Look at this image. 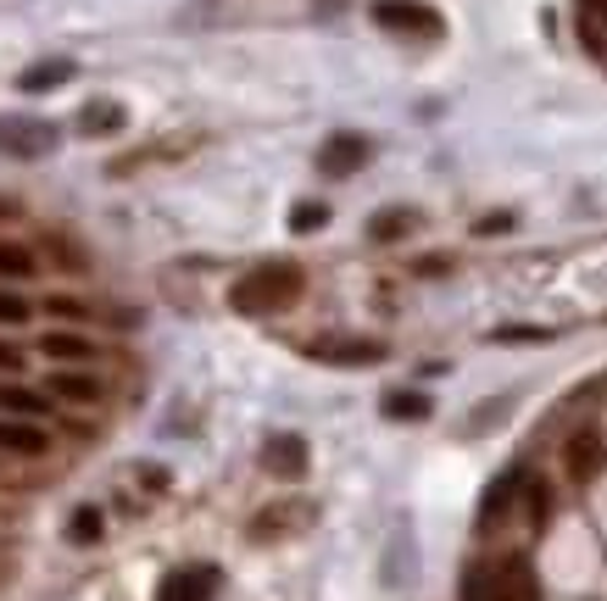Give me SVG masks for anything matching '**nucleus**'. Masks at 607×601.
Returning <instances> with one entry per match:
<instances>
[{
  "label": "nucleus",
  "mask_w": 607,
  "mask_h": 601,
  "mask_svg": "<svg viewBox=\"0 0 607 601\" xmlns=\"http://www.w3.org/2000/svg\"><path fill=\"white\" fill-rule=\"evenodd\" d=\"M368 156H373V146L362 140V134L340 128V134H330V140H323V151H318V167L330 173V178H351V173H357Z\"/></svg>",
  "instance_id": "obj_7"
},
{
  "label": "nucleus",
  "mask_w": 607,
  "mask_h": 601,
  "mask_svg": "<svg viewBox=\"0 0 607 601\" xmlns=\"http://www.w3.org/2000/svg\"><path fill=\"white\" fill-rule=\"evenodd\" d=\"M39 351H45V356H57V362H84L96 346H89L84 335H73V329H51V335L39 340Z\"/></svg>",
  "instance_id": "obj_14"
},
{
  "label": "nucleus",
  "mask_w": 607,
  "mask_h": 601,
  "mask_svg": "<svg viewBox=\"0 0 607 601\" xmlns=\"http://www.w3.org/2000/svg\"><path fill=\"white\" fill-rule=\"evenodd\" d=\"M34 273V256L23 246H0V279H28Z\"/></svg>",
  "instance_id": "obj_21"
},
{
  "label": "nucleus",
  "mask_w": 607,
  "mask_h": 601,
  "mask_svg": "<svg viewBox=\"0 0 607 601\" xmlns=\"http://www.w3.org/2000/svg\"><path fill=\"white\" fill-rule=\"evenodd\" d=\"M307 356L312 362H330V367H373V362H385V346L380 340H362V335H340V340H312Z\"/></svg>",
  "instance_id": "obj_5"
},
{
  "label": "nucleus",
  "mask_w": 607,
  "mask_h": 601,
  "mask_svg": "<svg viewBox=\"0 0 607 601\" xmlns=\"http://www.w3.org/2000/svg\"><path fill=\"white\" fill-rule=\"evenodd\" d=\"M123 123H128V112L117 101H84V112H78V134H89V140L96 134H117Z\"/></svg>",
  "instance_id": "obj_11"
},
{
  "label": "nucleus",
  "mask_w": 607,
  "mask_h": 601,
  "mask_svg": "<svg viewBox=\"0 0 607 601\" xmlns=\"http://www.w3.org/2000/svg\"><path fill=\"white\" fill-rule=\"evenodd\" d=\"M0 323H7V329L28 323V301H23V296H12V290H0Z\"/></svg>",
  "instance_id": "obj_22"
},
{
  "label": "nucleus",
  "mask_w": 607,
  "mask_h": 601,
  "mask_svg": "<svg viewBox=\"0 0 607 601\" xmlns=\"http://www.w3.org/2000/svg\"><path fill=\"white\" fill-rule=\"evenodd\" d=\"M57 140H62L57 123H45V117H0V151L7 156H23V162L51 156Z\"/></svg>",
  "instance_id": "obj_3"
},
{
  "label": "nucleus",
  "mask_w": 607,
  "mask_h": 601,
  "mask_svg": "<svg viewBox=\"0 0 607 601\" xmlns=\"http://www.w3.org/2000/svg\"><path fill=\"white\" fill-rule=\"evenodd\" d=\"M51 312H62V317H78V312H84V306H78V301H73V296H51Z\"/></svg>",
  "instance_id": "obj_24"
},
{
  "label": "nucleus",
  "mask_w": 607,
  "mask_h": 601,
  "mask_svg": "<svg viewBox=\"0 0 607 601\" xmlns=\"http://www.w3.org/2000/svg\"><path fill=\"white\" fill-rule=\"evenodd\" d=\"M596 468H602V440L585 429V435L569 440V474H574V479H591Z\"/></svg>",
  "instance_id": "obj_13"
},
{
  "label": "nucleus",
  "mask_w": 607,
  "mask_h": 601,
  "mask_svg": "<svg viewBox=\"0 0 607 601\" xmlns=\"http://www.w3.org/2000/svg\"><path fill=\"white\" fill-rule=\"evenodd\" d=\"M591 7H596V12H602V23H607V0H591Z\"/></svg>",
  "instance_id": "obj_26"
},
{
  "label": "nucleus",
  "mask_w": 607,
  "mask_h": 601,
  "mask_svg": "<svg viewBox=\"0 0 607 601\" xmlns=\"http://www.w3.org/2000/svg\"><path fill=\"white\" fill-rule=\"evenodd\" d=\"M218 585H223V574L212 563H190V568H173L157 585V601H212Z\"/></svg>",
  "instance_id": "obj_6"
},
{
  "label": "nucleus",
  "mask_w": 607,
  "mask_h": 601,
  "mask_svg": "<svg viewBox=\"0 0 607 601\" xmlns=\"http://www.w3.org/2000/svg\"><path fill=\"white\" fill-rule=\"evenodd\" d=\"M307 518H312V506H307V501H301V506H268V513L257 518V529H251V535H257V540H268V535L296 529V524H307Z\"/></svg>",
  "instance_id": "obj_15"
},
{
  "label": "nucleus",
  "mask_w": 607,
  "mask_h": 601,
  "mask_svg": "<svg viewBox=\"0 0 607 601\" xmlns=\"http://www.w3.org/2000/svg\"><path fill=\"white\" fill-rule=\"evenodd\" d=\"M0 367H7V374H17V367H23V356H17L12 346H0Z\"/></svg>",
  "instance_id": "obj_25"
},
{
  "label": "nucleus",
  "mask_w": 607,
  "mask_h": 601,
  "mask_svg": "<svg viewBox=\"0 0 607 601\" xmlns=\"http://www.w3.org/2000/svg\"><path fill=\"white\" fill-rule=\"evenodd\" d=\"M67 540L73 546H96L101 540V513H96V506H78V513L67 518Z\"/></svg>",
  "instance_id": "obj_18"
},
{
  "label": "nucleus",
  "mask_w": 607,
  "mask_h": 601,
  "mask_svg": "<svg viewBox=\"0 0 607 601\" xmlns=\"http://www.w3.org/2000/svg\"><path fill=\"white\" fill-rule=\"evenodd\" d=\"M373 23L391 34H418V39L441 34V12L424 7V0H373Z\"/></svg>",
  "instance_id": "obj_4"
},
{
  "label": "nucleus",
  "mask_w": 607,
  "mask_h": 601,
  "mask_svg": "<svg viewBox=\"0 0 607 601\" xmlns=\"http://www.w3.org/2000/svg\"><path fill=\"white\" fill-rule=\"evenodd\" d=\"M73 73H78V67H73L67 57H51V62H34V67L17 78V89H23V96H45V89H62Z\"/></svg>",
  "instance_id": "obj_10"
},
{
  "label": "nucleus",
  "mask_w": 607,
  "mask_h": 601,
  "mask_svg": "<svg viewBox=\"0 0 607 601\" xmlns=\"http://www.w3.org/2000/svg\"><path fill=\"white\" fill-rule=\"evenodd\" d=\"M418 228V212H407V206H385L380 217L368 223V240H380V246H391V240H407Z\"/></svg>",
  "instance_id": "obj_12"
},
{
  "label": "nucleus",
  "mask_w": 607,
  "mask_h": 601,
  "mask_svg": "<svg viewBox=\"0 0 607 601\" xmlns=\"http://www.w3.org/2000/svg\"><path fill=\"white\" fill-rule=\"evenodd\" d=\"M0 406H7V418H39L51 401L34 396V390H23V385H12V390H0Z\"/></svg>",
  "instance_id": "obj_16"
},
{
  "label": "nucleus",
  "mask_w": 607,
  "mask_h": 601,
  "mask_svg": "<svg viewBox=\"0 0 607 601\" xmlns=\"http://www.w3.org/2000/svg\"><path fill=\"white\" fill-rule=\"evenodd\" d=\"M385 418H430V396H418V390H391V396H385Z\"/></svg>",
  "instance_id": "obj_17"
},
{
  "label": "nucleus",
  "mask_w": 607,
  "mask_h": 601,
  "mask_svg": "<svg viewBox=\"0 0 607 601\" xmlns=\"http://www.w3.org/2000/svg\"><path fill=\"white\" fill-rule=\"evenodd\" d=\"M45 446V429L34 418H0V451H12V456H39Z\"/></svg>",
  "instance_id": "obj_9"
},
{
  "label": "nucleus",
  "mask_w": 607,
  "mask_h": 601,
  "mask_svg": "<svg viewBox=\"0 0 607 601\" xmlns=\"http://www.w3.org/2000/svg\"><path fill=\"white\" fill-rule=\"evenodd\" d=\"M51 390H57L62 401H96V396H101V385H96V379H84V374H57Z\"/></svg>",
  "instance_id": "obj_19"
},
{
  "label": "nucleus",
  "mask_w": 607,
  "mask_h": 601,
  "mask_svg": "<svg viewBox=\"0 0 607 601\" xmlns=\"http://www.w3.org/2000/svg\"><path fill=\"white\" fill-rule=\"evenodd\" d=\"M301 290H307L301 262L273 256V262H257V267H246V273H240L235 290H228V306L246 312V317H268V312L296 306V301H301Z\"/></svg>",
  "instance_id": "obj_1"
},
{
  "label": "nucleus",
  "mask_w": 607,
  "mask_h": 601,
  "mask_svg": "<svg viewBox=\"0 0 607 601\" xmlns=\"http://www.w3.org/2000/svg\"><path fill=\"white\" fill-rule=\"evenodd\" d=\"M496 340H552V329H535V323H507V329H496Z\"/></svg>",
  "instance_id": "obj_23"
},
{
  "label": "nucleus",
  "mask_w": 607,
  "mask_h": 601,
  "mask_svg": "<svg viewBox=\"0 0 607 601\" xmlns=\"http://www.w3.org/2000/svg\"><path fill=\"white\" fill-rule=\"evenodd\" d=\"M262 468H268L273 479H301V474H307V440H301V435H273V440L262 446Z\"/></svg>",
  "instance_id": "obj_8"
},
{
  "label": "nucleus",
  "mask_w": 607,
  "mask_h": 601,
  "mask_svg": "<svg viewBox=\"0 0 607 601\" xmlns=\"http://www.w3.org/2000/svg\"><path fill=\"white\" fill-rule=\"evenodd\" d=\"M323 223H330V206H323V201H296V212H290L296 235H318Z\"/></svg>",
  "instance_id": "obj_20"
},
{
  "label": "nucleus",
  "mask_w": 607,
  "mask_h": 601,
  "mask_svg": "<svg viewBox=\"0 0 607 601\" xmlns=\"http://www.w3.org/2000/svg\"><path fill=\"white\" fill-rule=\"evenodd\" d=\"M462 601H541V585L524 558H501L491 568L462 574Z\"/></svg>",
  "instance_id": "obj_2"
}]
</instances>
